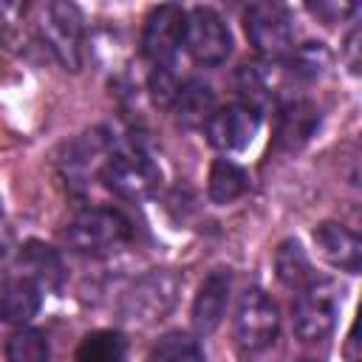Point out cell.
<instances>
[{
  "label": "cell",
  "mask_w": 362,
  "mask_h": 362,
  "mask_svg": "<svg viewBox=\"0 0 362 362\" xmlns=\"http://www.w3.org/2000/svg\"><path fill=\"white\" fill-rule=\"evenodd\" d=\"M232 291V272L229 269H212L204 283L198 286V294L192 300V325L198 334H212L229 305Z\"/></svg>",
  "instance_id": "7c38bea8"
},
{
  "label": "cell",
  "mask_w": 362,
  "mask_h": 362,
  "mask_svg": "<svg viewBox=\"0 0 362 362\" xmlns=\"http://www.w3.org/2000/svg\"><path fill=\"white\" fill-rule=\"evenodd\" d=\"M147 362H206V354L192 334L170 331L150 348Z\"/></svg>",
  "instance_id": "ffe728a7"
},
{
  "label": "cell",
  "mask_w": 362,
  "mask_h": 362,
  "mask_svg": "<svg viewBox=\"0 0 362 362\" xmlns=\"http://www.w3.org/2000/svg\"><path fill=\"white\" fill-rule=\"evenodd\" d=\"M184 25H187V11L181 6L164 3L150 11L141 34V48L156 68H173L184 45Z\"/></svg>",
  "instance_id": "9c48e42d"
},
{
  "label": "cell",
  "mask_w": 362,
  "mask_h": 362,
  "mask_svg": "<svg viewBox=\"0 0 362 362\" xmlns=\"http://www.w3.org/2000/svg\"><path fill=\"white\" fill-rule=\"evenodd\" d=\"M246 34L257 54L266 59H283L294 51V25L283 6L277 3H252L243 14Z\"/></svg>",
  "instance_id": "8992f818"
},
{
  "label": "cell",
  "mask_w": 362,
  "mask_h": 362,
  "mask_svg": "<svg viewBox=\"0 0 362 362\" xmlns=\"http://www.w3.org/2000/svg\"><path fill=\"white\" fill-rule=\"evenodd\" d=\"M342 57H345V62H348L351 74H359V28H354V31L348 34Z\"/></svg>",
  "instance_id": "d4e9b609"
},
{
  "label": "cell",
  "mask_w": 362,
  "mask_h": 362,
  "mask_svg": "<svg viewBox=\"0 0 362 362\" xmlns=\"http://www.w3.org/2000/svg\"><path fill=\"white\" fill-rule=\"evenodd\" d=\"M328 65V51L322 42H305L291 51V74L300 79H317Z\"/></svg>",
  "instance_id": "7402d4cb"
},
{
  "label": "cell",
  "mask_w": 362,
  "mask_h": 362,
  "mask_svg": "<svg viewBox=\"0 0 362 362\" xmlns=\"http://www.w3.org/2000/svg\"><path fill=\"white\" fill-rule=\"evenodd\" d=\"M280 314L277 305L260 288L243 291L235 311V337L243 351H263L277 339Z\"/></svg>",
  "instance_id": "ba28073f"
},
{
  "label": "cell",
  "mask_w": 362,
  "mask_h": 362,
  "mask_svg": "<svg viewBox=\"0 0 362 362\" xmlns=\"http://www.w3.org/2000/svg\"><path fill=\"white\" fill-rule=\"evenodd\" d=\"M260 127V113H255L246 105H226V107H215V113L209 116V122L204 124L206 139L215 150L221 153H238L246 150L255 139Z\"/></svg>",
  "instance_id": "30bf717a"
},
{
  "label": "cell",
  "mask_w": 362,
  "mask_h": 362,
  "mask_svg": "<svg viewBox=\"0 0 362 362\" xmlns=\"http://www.w3.org/2000/svg\"><path fill=\"white\" fill-rule=\"evenodd\" d=\"M173 110L175 119L187 127H204L209 122V116L215 113V93L206 82L201 79H189L178 88L175 99H173Z\"/></svg>",
  "instance_id": "2e32d148"
},
{
  "label": "cell",
  "mask_w": 362,
  "mask_h": 362,
  "mask_svg": "<svg viewBox=\"0 0 362 362\" xmlns=\"http://www.w3.org/2000/svg\"><path fill=\"white\" fill-rule=\"evenodd\" d=\"M178 88H181V82L175 79L173 68H153V74H150V93H153V99L158 105H173Z\"/></svg>",
  "instance_id": "603a6c76"
},
{
  "label": "cell",
  "mask_w": 362,
  "mask_h": 362,
  "mask_svg": "<svg viewBox=\"0 0 362 362\" xmlns=\"http://www.w3.org/2000/svg\"><path fill=\"white\" fill-rule=\"evenodd\" d=\"M40 37L65 71L82 65V14L74 3H51L40 20Z\"/></svg>",
  "instance_id": "5b68a950"
},
{
  "label": "cell",
  "mask_w": 362,
  "mask_h": 362,
  "mask_svg": "<svg viewBox=\"0 0 362 362\" xmlns=\"http://www.w3.org/2000/svg\"><path fill=\"white\" fill-rule=\"evenodd\" d=\"M209 198L215 204H232L238 198L246 195L249 189V173L235 164L232 158H215L212 170H209Z\"/></svg>",
  "instance_id": "d6986e66"
},
{
  "label": "cell",
  "mask_w": 362,
  "mask_h": 362,
  "mask_svg": "<svg viewBox=\"0 0 362 362\" xmlns=\"http://www.w3.org/2000/svg\"><path fill=\"white\" fill-rule=\"evenodd\" d=\"M6 359L8 362H51L48 339L37 328H20L8 337Z\"/></svg>",
  "instance_id": "44dd1931"
},
{
  "label": "cell",
  "mask_w": 362,
  "mask_h": 362,
  "mask_svg": "<svg viewBox=\"0 0 362 362\" xmlns=\"http://www.w3.org/2000/svg\"><path fill=\"white\" fill-rule=\"evenodd\" d=\"M320 127V107L311 99H288L277 110L274 122V147L283 153L303 150Z\"/></svg>",
  "instance_id": "8fae6325"
},
{
  "label": "cell",
  "mask_w": 362,
  "mask_h": 362,
  "mask_svg": "<svg viewBox=\"0 0 362 362\" xmlns=\"http://www.w3.org/2000/svg\"><path fill=\"white\" fill-rule=\"evenodd\" d=\"M74 362H127V339L113 328L90 331L79 339Z\"/></svg>",
  "instance_id": "e0dca14e"
},
{
  "label": "cell",
  "mask_w": 362,
  "mask_h": 362,
  "mask_svg": "<svg viewBox=\"0 0 362 362\" xmlns=\"http://www.w3.org/2000/svg\"><path fill=\"white\" fill-rule=\"evenodd\" d=\"M102 178L116 195H122L127 201H144L158 189L161 170L144 150L122 147V150H113L105 158Z\"/></svg>",
  "instance_id": "6da1fadb"
},
{
  "label": "cell",
  "mask_w": 362,
  "mask_h": 362,
  "mask_svg": "<svg viewBox=\"0 0 362 362\" xmlns=\"http://www.w3.org/2000/svg\"><path fill=\"white\" fill-rule=\"evenodd\" d=\"M42 305V288L28 277H17L6 283L0 291V322L6 325H25Z\"/></svg>",
  "instance_id": "5bb4252c"
},
{
  "label": "cell",
  "mask_w": 362,
  "mask_h": 362,
  "mask_svg": "<svg viewBox=\"0 0 362 362\" xmlns=\"http://www.w3.org/2000/svg\"><path fill=\"white\" fill-rule=\"evenodd\" d=\"M181 286L184 280L175 274V272H147L144 277H139L130 291L124 294L122 300V314L133 322H158L164 320L175 303H178V294H181Z\"/></svg>",
  "instance_id": "3957f363"
},
{
  "label": "cell",
  "mask_w": 362,
  "mask_h": 362,
  "mask_svg": "<svg viewBox=\"0 0 362 362\" xmlns=\"http://www.w3.org/2000/svg\"><path fill=\"white\" fill-rule=\"evenodd\" d=\"M294 334L303 342H322L334 334L339 317V291L328 280H311L294 300Z\"/></svg>",
  "instance_id": "277c9868"
},
{
  "label": "cell",
  "mask_w": 362,
  "mask_h": 362,
  "mask_svg": "<svg viewBox=\"0 0 362 362\" xmlns=\"http://www.w3.org/2000/svg\"><path fill=\"white\" fill-rule=\"evenodd\" d=\"M274 269H277V280L286 288L303 291L311 280H317L314 272H311V260H308L305 249L294 238H288V240H283L277 246V252H274Z\"/></svg>",
  "instance_id": "ac0fdd59"
},
{
  "label": "cell",
  "mask_w": 362,
  "mask_h": 362,
  "mask_svg": "<svg viewBox=\"0 0 362 362\" xmlns=\"http://www.w3.org/2000/svg\"><path fill=\"white\" fill-rule=\"evenodd\" d=\"M133 238V226L130 221L116 212V209H105V206H96V209H85L79 212L71 226L65 229V240L74 252H82V255H102V252H110V249H119L122 243H127Z\"/></svg>",
  "instance_id": "7a4b0ae2"
},
{
  "label": "cell",
  "mask_w": 362,
  "mask_h": 362,
  "mask_svg": "<svg viewBox=\"0 0 362 362\" xmlns=\"http://www.w3.org/2000/svg\"><path fill=\"white\" fill-rule=\"evenodd\" d=\"M311 11L317 14V17H322L325 23H337V20H342V17H348V14H354L356 11V6L354 3H317V6H311Z\"/></svg>",
  "instance_id": "cb8c5ba5"
},
{
  "label": "cell",
  "mask_w": 362,
  "mask_h": 362,
  "mask_svg": "<svg viewBox=\"0 0 362 362\" xmlns=\"http://www.w3.org/2000/svg\"><path fill=\"white\" fill-rule=\"evenodd\" d=\"M20 269L25 272L23 277H28L31 283H37L40 288H59L62 277H65V269H62V260L59 255L40 243V240H28L20 252Z\"/></svg>",
  "instance_id": "9a60e30c"
},
{
  "label": "cell",
  "mask_w": 362,
  "mask_h": 362,
  "mask_svg": "<svg viewBox=\"0 0 362 362\" xmlns=\"http://www.w3.org/2000/svg\"><path fill=\"white\" fill-rule=\"evenodd\" d=\"M314 243H317L320 255L331 266H337V269H342L348 274L359 272V266H362V240L348 226L325 221V223H320L314 229Z\"/></svg>",
  "instance_id": "4fadbf2b"
},
{
  "label": "cell",
  "mask_w": 362,
  "mask_h": 362,
  "mask_svg": "<svg viewBox=\"0 0 362 362\" xmlns=\"http://www.w3.org/2000/svg\"><path fill=\"white\" fill-rule=\"evenodd\" d=\"M184 45L198 65H221L232 54V34L218 11L195 6L187 11Z\"/></svg>",
  "instance_id": "52a82bcc"
}]
</instances>
